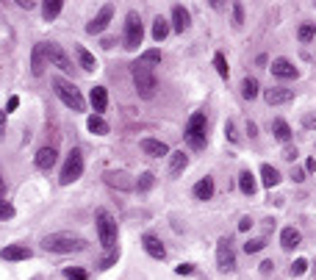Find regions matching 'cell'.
Segmentation results:
<instances>
[{"label": "cell", "mask_w": 316, "mask_h": 280, "mask_svg": "<svg viewBox=\"0 0 316 280\" xmlns=\"http://www.w3.org/2000/svg\"><path fill=\"white\" fill-rule=\"evenodd\" d=\"M42 247L47 252H58V255H67V252H84L89 247V242L84 236H78V233H50V236H45L42 238Z\"/></svg>", "instance_id": "cell-1"}, {"label": "cell", "mask_w": 316, "mask_h": 280, "mask_svg": "<svg viewBox=\"0 0 316 280\" xmlns=\"http://www.w3.org/2000/svg\"><path fill=\"white\" fill-rule=\"evenodd\" d=\"M130 75H133V86H136V92H139V97L142 100H153L155 97V89H158V81H155L153 67L136 61V64L130 67Z\"/></svg>", "instance_id": "cell-2"}, {"label": "cell", "mask_w": 316, "mask_h": 280, "mask_svg": "<svg viewBox=\"0 0 316 280\" xmlns=\"http://www.w3.org/2000/svg\"><path fill=\"white\" fill-rule=\"evenodd\" d=\"M53 89H56L58 100H61V103H64L67 108H72V111H84V108H86L84 94H81V92H78V86L70 84V81H64V78H53Z\"/></svg>", "instance_id": "cell-3"}, {"label": "cell", "mask_w": 316, "mask_h": 280, "mask_svg": "<svg viewBox=\"0 0 316 280\" xmlns=\"http://www.w3.org/2000/svg\"><path fill=\"white\" fill-rule=\"evenodd\" d=\"M94 225H97V238H100V244L106 250H114V244H116V222H114V216L108 214V211H97L94 214Z\"/></svg>", "instance_id": "cell-4"}, {"label": "cell", "mask_w": 316, "mask_h": 280, "mask_svg": "<svg viewBox=\"0 0 316 280\" xmlns=\"http://www.w3.org/2000/svg\"><path fill=\"white\" fill-rule=\"evenodd\" d=\"M84 175V153H81L78 147L70 150V155H67L64 161V169H61V186H70V183H75L78 177Z\"/></svg>", "instance_id": "cell-5"}, {"label": "cell", "mask_w": 316, "mask_h": 280, "mask_svg": "<svg viewBox=\"0 0 316 280\" xmlns=\"http://www.w3.org/2000/svg\"><path fill=\"white\" fill-rule=\"evenodd\" d=\"M186 142H189L194 150H203V147H205V114H203V111H194V114L189 117Z\"/></svg>", "instance_id": "cell-6"}, {"label": "cell", "mask_w": 316, "mask_h": 280, "mask_svg": "<svg viewBox=\"0 0 316 280\" xmlns=\"http://www.w3.org/2000/svg\"><path fill=\"white\" fill-rule=\"evenodd\" d=\"M144 39V25H142V17L136 11H128L125 17V47L128 50H136Z\"/></svg>", "instance_id": "cell-7"}, {"label": "cell", "mask_w": 316, "mask_h": 280, "mask_svg": "<svg viewBox=\"0 0 316 280\" xmlns=\"http://www.w3.org/2000/svg\"><path fill=\"white\" fill-rule=\"evenodd\" d=\"M45 50H47V64L58 67L61 72H72V58L67 56V50L56 42H45Z\"/></svg>", "instance_id": "cell-8"}, {"label": "cell", "mask_w": 316, "mask_h": 280, "mask_svg": "<svg viewBox=\"0 0 316 280\" xmlns=\"http://www.w3.org/2000/svg\"><path fill=\"white\" fill-rule=\"evenodd\" d=\"M216 266L222 272H233V269H236V252H233L230 238H219V242H216Z\"/></svg>", "instance_id": "cell-9"}, {"label": "cell", "mask_w": 316, "mask_h": 280, "mask_svg": "<svg viewBox=\"0 0 316 280\" xmlns=\"http://www.w3.org/2000/svg\"><path fill=\"white\" fill-rule=\"evenodd\" d=\"M111 17H114V6L106 3V6L97 11V17H94L92 23L86 25V31H89V33H103V31L108 28V23H111Z\"/></svg>", "instance_id": "cell-10"}, {"label": "cell", "mask_w": 316, "mask_h": 280, "mask_svg": "<svg viewBox=\"0 0 316 280\" xmlns=\"http://www.w3.org/2000/svg\"><path fill=\"white\" fill-rule=\"evenodd\" d=\"M269 70H272L274 78H283V81H294V78L300 75V72H297V67H294L288 58H274Z\"/></svg>", "instance_id": "cell-11"}, {"label": "cell", "mask_w": 316, "mask_h": 280, "mask_svg": "<svg viewBox=\"0 0 316 280\" xmlns=\"http://www.w3.org/2000/svg\"><path fill=\"white\" fill-rule=\"evenodd\" d=\"M264 100H266L269 106H283V103H291V100H294V89H283V86L266 89V92H264Z\"/></svg>", "instance_id": "cell-12"}, {"label": "cell", "mask_w": 316, "mask_h": 280, "mask_svg": "<svg viewBox=\"0 0 316 280\" xmlns=\"http://www.w3.org/2000/svg\"><path fill=\"white\" fill-rule=\"evenodd\" d=\"M142 244H144V252H147L150 258H155V261H164V258H167V247L161 244V238H158V236L147 233L142 238Z\"/></svg>", "instance_id": "cell-13"}, {"label": "cell", "mask_w": 316, "mask_h": 280, "mask_svg": "<svg viewBox=\"0 0 316 280\" xmlns=\"http://www.w3.org/2000/svg\"><path fill=\"white\" fill-rule=\"evenodd\" d=\"M31 255L33 252L25 247V244H9V247L0 250V258H3V261H28Z\"/></svg>", "instance_id": "cell-14"}, {"label": "cell", "mask_w": 316, "mask_h": 280, "mask_svg": "<svg viewBox=\"0 0 316 280\" xmlns=\"http://www.w3.org/2000/svg\"><path fill=\"white\" fill-rule=\"evenodd\" d=\"M45 61H47V50H45V42H39V45H33V50H31V72L33 75H42L45 72Z\"/></svg>", "instance_id": "cell-15"}, {"label": "cell", "mask_w": 316, "mask_h": 280, "mask_svg": "<svg viewBox=\"0 0 316 280\" xmlns=\"http://www.w3.org/2000/svg\"><path fill=\"white\" fill-rule=\"evenodd\" d=\"M189 25H191V14L183 6H172V31L177 33H183V31H189Z\"/></svg>", "instance_id": "cell-16"}, {"label": "cell", "mask_w": 316, "mask_h": 280, "mask_svg": "<svg viewBox=\"0 0 316 280\" xmlns=\"http://www.w3.org/2000/svg\"><path fill=\"white\" fill-rule=\"evenodd\" d=\"M302 242V233L297 228H283V233H280V247H283L286 252H291L294 247H300Z\"/></svg>", "instance_id": "cell-17"}, {"label": "cell", "mask_w": 316, "mask_h": 280, "mask_svg": "<svg viewBox=\"0 0 316 280\" xmlns=\"http://www.w3.org/2000/svg\"><path fill=\"white\" fill-rule=\"evenodd\" d=\"M186 167H189V155L183 153V150H175V153H169V175H172V177H177Z\"/></svg>", "instance_id": "cell-18"}, {"label": "cell", "mask_w": 316, "mask_h": 280, "mask_svg": "<svg viewBox=\"0 0 316 280\" xmlns=\"http://www.w3.org/2000/svg\"><path fill=\"white\" fill-rule=\"evenodd\" d=\"M89 100H92L94 114H103V111H106V106H108V89L106 86H94L92 94H89Z\"/></svg>", "instance_id": "cell-19"}, {"label": "cell", "mask_w": 316, "mask_h": 280, "mask_svg": "<svg viewBox=\"0 0 316 280\" xmlns=\"http://www.w3.org/2000/svg\"><path fill=\"white\" fill-rule=\"evenodd\" d=\"M33 164H36V169H53V164H56V147H42L33 155Z\"/></svg>", "instance_id": "cell-20"}, {"label": "cell", "mask_w": 316, "mask_h": 280, "mask_svg": "<svg viewBox=\"0 0 316 280\" xmlns=\"http://www.w3.org/2000/svg\"><path fill=\"white\" fill-rule=\"evenodd\" d=\"M75 56H78L81 70H86V72H94V70H97V58H94L84 45H75Z\"/></svg>", "instance_id": "cell-21"}, {"label": "cell", "mask_w": 316, "mask_h": 280, "mask_svg": "<svg viewBox=\"0 0 316 280\" xmlns=\"http://www.w3.org/2000/svg\"><path fill=\"white\" fill-rule=\"evenodd\" d=\"M194 197L197 200H211L214 197V177H200V181L194 183Z\"/></svg>", "instance_id": "cell-22"}, {"label": "cell", "mask_w": 316, "mask_h": 280, "mask_svg": "<svg viewBox=\"0 0 316 280\" xmlns=\"http://www.w3.org/2000/svg\"><path fill=\"white\" fill-rule=\"evenodd\" d=\"M142 150H144L147 155H153V158L169 155V147L164 145V142H158V139H142Z\"/></svg>", "instance_id": "cell-23"}, {"label": "cell", "mask_w": 316, "mask_h": 280, "mask_svg": "<svg viewBox=\"0 0 316 280\" xmlns=\"http://www.w3.org/2000/svg\"><path fill=\"white\" fill-rule=\"evenodd\" d=\"M239 189H242V194H247V197H252L258 192V183H255V175L250 172V169H244L242 175H239Z\"/></svg>", "instance_id": "cell-24"}, {"label": "cell", "mask_w": 316, "mask_h": 280, "mask_svg": "<svg viewBox=\"0 0 316 280\" xmlns=\"http://www.w3.org/2000/svg\"><path fill=\"white\" fill-rule=\"evenodd\" d=\"M106 183L108 186H116V189H136V183L125 172H106Z\"/></svg>", "instance_id": "cell-25"}, {"label": "cell", "mask_w": 316, "mask_h": 280, "mask_svg": "<svg viewBox=\"0 0 316 280\" xmlns=\"http://www.w3.org/2000/svg\"><path fill=\"white\" fill-rule=\"evenodd\" d=\"M272 133H274V139H278V142H283V145H286V142H291V128H288V122L286 119H272Z\"/></svg>", "instance_id": "cell-26"}, {"label": "cell", "mask_w": 316, "mask_h": 280, "mask_svg": "<svg viewBox=\"0 0 316 280\" xmlns=\"http://www.w3.org/2000/svg\"><path fill=\"white\" fill-rule=\"evenodd\" d=\"M261 181H264L266 189H272V186H278V183H280V172L272 167V164H264V167H261Z\"/></svg>", "instance_id": "cell-27"}, {"label": "cell", "mask_w": 316, "mask_h": 280, "mask_svg": "<svg viewBox=\"0 0 316 280\" xmlns=\"http://www.w3.org/2000/svg\"><path fill=\"white\" fill-rule=\"evenodd\" d=\"M86 128H89L94 136H106V133H108V122L103 119L100 114H92V117L86 119Z\"/></svg>", "instance_id": "cell-28"}, {"label": "cell", "mask_w": 316, "mask_h": 280, "mask_svg": "<svg viewBox=\"0 0 316 280\" xmlns=\"http://www.w3.org/2000/svg\"><path fill=\"white\" fill-rule=\"evenodd\" d=\"M61 9H64V3H61V0H47V3L42 6V17L50 23V19H56L61 14Z\"/></svg>", "instance_id": "cell-29"}, {"label": "cell", "mask_w": 316, "mask_h": 280, "mask_svg": "<svg viewBox=\"0 0 316 280\" xmlns=\"http://www.w3.org/2000/svg\"><path fill=\"white\" fill-rule=\"evenodd\" d=\"M169 28H172V25H169L164 17H155V23H153V39H155V42H164V39H167V33H169Z\"/></svg>", "instance_id": "cell-30"}, {"label": "cell", "mask_w": 316, "mask_h": 280, "mask_svg": "<svg viewBox=\"0 0 316 280\" xmlns=\"http://www.w3.org/2000/svg\"><path fill=\"white\" fill-rule=\"evenodd\" d=\"M258 89H261V86H258L255 78H244V81H242V94H244L247 100H255V97H258Z\"/></svg>", "instance_id": "cell-31"}, {"label": "cell", "mask_w": 316, "mask_h": 280, "mask_svg": "<svg viewBox=\"0 0 316 280\" xmlns=\"http://www.w3.org/2000/svg\"><path fill=\"white\" fill-rule=\"evenodd\" d=\"M153 183H155V175L153 172H142L139 181H136V192H150V189H153Z\"/></svg>", "instance_id": "cell-32"}, {"label": "cell", "mask_w": 316, "mask_h": 280, "mask_svg": "<svg viewBox=\"0 0 316 280\" xmlns=\"http://www.w3.org/2000/svg\"><path fill=\"white\" fill-rule=\"evenodd\" d=\"M266 247V238H250V242L244 244V252L247 255H252V252H261Z\"/></svg>", "instance_id": "cell-33"}, {"label": "cell", "mask_w": 316, "mask_h": 280, "mask_svg": "<svg viewBox=\"0 0 316 280\" xmlns=\"http://www.w3.org/2000/svg\"><path fill=\"white\" fill-rule=\"evenodd\" d=\"M214 67H216L219 78H228V75H230V70H228V61H225L222 53H216V56H214Z\"/></svg>", "instance_id": "cell-34"}, {"label": "cell", "mask_w": 316, "mask_h": 280, "mask_svg": "<svg viewBox=\"0 0 316 280\" xmlns=\"http://www.w3.org/2000/svg\"><path fill=\"white\" fill-rule=\"evenodd\" d=\"M313 36H316V25H313V23L300 25V42H311Z\"/></svg>", "instance_id": "cell-35"}, {"label": "cell", "mask_w": 316, "mask_h": 280, "mask_svg": "<svg viewBox=\"0 0 316 280\" xmlns=\"http://www.w3.org/2000/svg\"><path fill=\"white\" fill-rule=\"evenodd\" d=\"M139 61H142V64H147V67L150 64H161V53H158V50H144Z\"/></svg>", "instance_id": "cell-36"}, {"label": "cell", "mask_w": 316, "mask_h": 280, "mask_svg": "<svg viewBox=\"0 0 316 280\" xmlns=\"http://www.w3.org/2000/svg\"><path fill=\"white\" fill-rule=\"evenodd\" d=\"M233 25H236V28L244 25V6L242 3H233Z\"/></svg>", "instance_id": "cell-37"}, {"label": "cell", "mask_w": 316, "mask_h": 280, "mask_svg": "<svg viewBox=\"0 0 316 280\" xmlns=\"http://www.w3.org/2000/svg\"><path fill=\"white\" fill-rule=\"evenodd\" d=\"M64 275L67 280H89V275L84 269H78V266H70V269H64Z\"/></svg>", "instance_id": "cell-38"}, {"label": "cell", "mask_w": 316, "mask_h": 280, "mask_svg": "<svg viewBox=\"0 0 316 280\" xmlns=\"http://www.w3.org/2000/svg\"><path fill=\"white\" fill-rule=\"evenodd\" d=\"M11 216H14V206L6 203V200H0V219H11Z\"/></svg>", "instance_id": "cell-39"}, {"label": "cell", "mask_w": 316, "mask_h": 280, "mask_svg": "<svg viewBox=\"0 0 316 280\" xmlns=\"http://www.w3.org/2000/svg\"><path fill=\"white\" fill-rule=\"evenodd\" d=\"M308 272V261L305 258H297V261L291 264V275H305Z\"/></svg>", "instance_id": "cell-40"}, {"label": "cell", "mask_w": 316, "mask_h": 280, "mask_svg": "<svg viewBox=\"0 0 316 280\" xmlns=\"http://www.w3.org/2000/svg\"><path fill=\"white\" fill-rule=\"evenodd\" d=\"M302 125L311 128V131H316V114H305V117H302Z\"/></svg>", "instance_id": "cell-41"}, {"label": "cell", "mask_w": 316, "mask_h": 280, "mask_svg": "<svg viewBox=\"0 0 316 280\" xmlns=\"http://www.w3.org/2000/svg\"><path fill=\"white\" fill-rule=\"evenodd\" d=\"M175 272L177 275H191V272H194V264H181V266H175Z\"/></svg>", "instance_id": "cell-42"}, {"label": "cell", "mask_w": 316, "mask_h": 280, "mask_svg": "<svg viewBox=\"0 0 316 280\" xmlns=\"http://www.w3.org/2000/svg\"><path fill=\"white\" fill-rule=\"evenodd\" d=\"M225 133H228L230 142H239V133H236V128H233V122H228V125H225Z\"/></svg>", "instance_id": "cell-43"}, {"label": "cell", "mask_w": 316, "mask_h": 280, "mask_svg": "<svg viewBox=\"0 0 316 280\" xmlns=\"http://www.w3.org/2000/svg\"><path fill=\"white\" fill-rule=\"evenodd\" d=\"M297 155H300V153H297V147H286V150H283V158H286V161H294Z\"/></svg>", "instance_id": "cell-44"}, {"label": "cell", "mask_w": 316, "mask_h": 280, "mask_svg": "<svg viewBox=\"0 0 316 280\" xmlns=\"http://www.w3.org/2000/svg\"><path fill=\"white\" fill-rule=\"evenodd\" d=\"M250 228H252V219H250V216H242V222H239V230L244 233V230H250Z\"/></svg>", "instance_id": "cell-45"}, {"label": "cell", "mask_w": 316, "mask_h": 280, "mask_svg": "<svg viewBox=\"0 0 316 280\" xmlns=\"http://www.w3.org/2000/svg\"><path fill=\"white\" fill-rule=\"evenodd\" d=\"M272 269H274V264H272V261H264V264H261V272H264V275H269Z\"/></svg>", "instance_id": "cell-46"}, {"label": "cell", "mask_w": 316, "mask_h": 280, "mask_svg": "<svg viewBox=\"0 0 316 280\" xmlns=\"http://www.w3.org/2000/svg\"><path fill=\"white\" fill-rule=\"evenodd\" d=\"M17 6H19V9H33V0H17Z\"/></svg>", "instance_id": "cell-47"}, {"label": "cell", "mask_w": 316, "mask_h": 280, "mask_svg": "<svg viewBox=\"0 0 316 280\" xmlns=\"http://www.w3.org/2000/svg\"><path fill=\"white\" fill-rule=\"evenodd\" d=\"M6 114H9V111H0V136L6 133Z\"/></svg>", "instance_id": "cell-48"}, {"label": "cell", "mask_w": 316, "mask_h": 280, "mask_svg": "<svg viewBox=\"0 0 316 280\" xmlns=\"http://www.w3.org/2000/svg\"><path fill=\"white\" fill-rule=\"evenodd\" d=\"M17 106H19V97H11V100H9V111H14Z\"/></svg>", "instance_id": "cell-49"}, {"label": "cell", "mask_w": 316, "mask_h": 280, "mask_svg": "<svg viewBox=\"0 0 316 280\" xmlns=\"http://www.w3.org/2000/svg\"><path fill=\"white\" fill-rule=\"evenodd\" d=\"M247 133H250V136H255V133H258V128H255V122H250V125H247Z\"/></svg>", "instance_id": "cell-50"}, {"label": "cell", "mask_w": 316, "mask_h": 280, "mask_svg": "<svg viewBox=\"0 0 316 280\" xmlns=\"http://www.w3.org/2000/svg\"><path fill=\"white\" fill-rule=\"evenodd\" d=\"M305 167H308V172H316V158H311V161L305 164Z\"/></svg>", "instance_id": "cell-51"}, {"label": "cell", "mask_w": 316, "mask_h": 280, "mask_svg": "<svg viewBox=\"0 0 316 280\" xmlns=\"http://www.w3.org/2000/svg\"><path fill=\"white\" fill-rule=\"evenodd\" d=\"M3 189H6V181H3V175H0V192H3Z\"/></svg>", "instance_id": "cell-52"}]
</instances>
